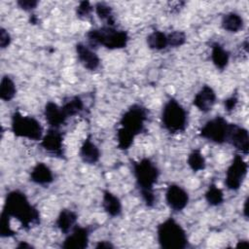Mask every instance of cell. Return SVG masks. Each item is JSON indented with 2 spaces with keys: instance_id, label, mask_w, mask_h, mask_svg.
Masks as SVG:
<instances>
[{
  "instance_id": "cell-16",
  "label": "cell",
  "mask_w": 249,
  "mask_h": 249,
  "mask_svg": "<svg viewBox=\"0 0 249 249\" xmlns=\"http://www.w3.org/2000/svg\"><path fill=\"white\" fill-rule=\"evenodd\" d=\"M44 116L51 128L58 129V127L61 126L67 120L61 110V107L53 101H49L45 105Z\"/></svg>"
},
{
  "instance_id": "cell-20",
  "label": "cell",
  "mask_w": 249,
  "mask_h": 249,
  "mask_svg": "<svg viewBox=\"0 0 249 249\" xmlns=\"http://www.w3.org/2000/svg\"><path fill=\"white\" fill-rule=\"evenodd\" d=\"M102 207L104 211L111 217H117L122 213V202L120 198L110 191L105 190L102 197Z\"/></svg>"
},
{
  "instance_id": "cell-4",
  "label": "cell",
  "mask_w": 249,
  "mask_h": 249,
  "mask_svg": "<svg viewBox=\"0 0 249 249\" xmlns=\"http://www.w3.org/2000/svg\"><path fill=\"white\" fill-rule=\"evenodd\" d=\"M159 244L164 249H184L188 246V235L173 218H167L157 227Z\"/></svg>"
},
{
  "instance_id": "cell-18",
  "label": "cell",
  "mask_w": 249,
  "mask_h": 249,
  "mask_svg": "<svg viewBox=\"0 0 249 249\" xmlns=\"http://www.w3.org/2000/svg\"><path fill=\"white\" fill-rule=\"evenodd\" d=\"M30 180L35 184L48 185L53 181V174L47 164L37 162L30 172Z\"/></svg>"
},
{
  "instance_id": "cell-31",
  "label": "cell",
  "mask_w": 249,
  "mask_h": 249,
  "mask_svg": "<svg viewBox=\"0 0 249 249\" xmlns=\"http://www.w3.org/2000/svg\"><path fill=\"white\" fill-rule=\"evenodd\" d=\"M93 11V7L89 1H82L80 2L79 6L76 9V15L79 18L86 19L90 17L91 12Z\"/></svg>"
},
{
  "instance_id": "cell-27",
  "label": "cell",
  "mask_w": 249,
  "mask_h": 249,
  "mask_svg": "<svg viewBox=\"0 0 249 249\" xmlns=\"http://www.w3.org/2000/svg\"><path fill=\"white\" fill-rule=\"evenodd\" d=\"M205 199L211 206H218L224 201L223 191L215 184H211L205 192Z\"/></svg>"
},
{
  "instance_id": "cell-36",
  "label": "cell",
  "mask_w": 249,
  "mask_h": 249,
  "mask_svg": "<svg viewBox=\"0 0 249 249\" xmlns=\"http://www.w3.org/2000/svg\"><path fill=\"white\" fill-rule=\"evenodd\" d=\"M248 203H249V197L247 196L246 199L244 200V205H243V215L246 219H248Z\"/></svg>"
},
{
  "instance_id": "cell-8",
  "label": "cell",
  "mask_w": 249,
  "mask_h": 249,
  "mask_svg": "<svg viewBox=\"0 0 249 249\" xmlns=\"http://www.w3.org/2000/svg\"><path fill=\"white\" fill-rule=\"evenodd\" d=\"M230 123L223 117L217 116L207 121L199 130V136L216 144H223L227 140Z\"/></svg>"
},
{
  "instance_id": "cell-38",
  "label": "cell",
  "mask_w": 249,
  "mask_h": 249,
  "mask_svg": "<svg viewBox=\"0 0 249 249\" xmlns=\"http://www.w3.org/2000/svg\"><path fill=\"white\" fill-rule=\"evenodd\" d=\"M249 243L246 239H241V240H238L237 243H236V247H244V246H248Z\"/></svg>"
},
{
  "instance_id": "cell-10",
  "label": "cell",
  "mask_w": 249,
  "mask_h": 249,
  "mask_svg": "<svg viewBox=\"0 0 249 249\" xmlns=\"http://www.w3.org/2000/svg\"><path fill=\"white\" fill-rule=\"evenodd\" d=\"M227 143L238 150L244 155L249 151V134L248 130L236 124H230L227 135Z\"/></svg>"
},
{
  "instance_id": "cell-19",
  "label": "cell",
  "mask_w": 249,
  "mask_h": 249,
  "mask_svg": "<svg viewBox=\"0 0 249 249\" xmlns=\"http://www.w3.org/2000/svg\"><path fill=\"white\" fill-rule=\"evenodd\" d=\"M77 219L78 216L76 212L70 209H62L56 218L55 226L62 233L68 234L76 226Z\"/></svg>"
},
{
  "instance_id": "cell-30",
  "label": "cell",
  "mask_w": 249,
  "mask_h": 249,
  "mask_svg": "<svg viewBox=\"0 0 249 249\" xmlns=\"http://www.w3.org/2000/svg\"><path fill=\"white\" fill-rule=\"evenodd\" d=\"M11 217L4 212H1L0 217V235L1 237H11L14 236L17 232L10 226Z\"/></svg>"
},
{
  "instance_id": "cell-21",
  "label": "cell",
  "mask_w": 249,
  "mask_h": 249,
  "mask_svg": "<svg viewBox=\"0 0 249 249\" xmlns=\"http://www.w3.org/2000/svg\"><path fill=\"white\" fill-rule=\"evenodd\" d=\"M211 59L218 69L224 70L229 64L230 53L220 43L215 42L211 45Z\"/></svg>"
},
{
  "instance_id": "cell-9",
  "label": "cell",
  "mask_w": 249,
  "mask_h": 249,
  "mask_svg": "<svg viewBox=\"0 0 249 249\" xmlns=\"http://www.w3.org/2000/svg\"><path fill=\"white\" fill-rule=\"evenodd\" d=\"M248 170V164L240 155H235L226 171L225 184L229 190L237 191L244 181Z\"/></svg>"
},
{
  "instance_id": "cell-28",
  "label": "cell",
  "mask_w": 249,
  "mask_h": 249,
  "mask_svg": "<svg viewBox=\"0 0 249 249\" xmlns=\"http://www.w3.org/2000/svg\"><path fill=\"white\" fill-rule=\"evenodd\" d=\"M94 9H95V13L98 16V18L102 20H105L106 23L108 24V26H114L115 24V18L113 16V12H112V8L110 6H108L105 3L102 2H97L94 5Z\"/></svg>"
},
{
  "instance_id": "cell-24",
  "label": "cell",
  "mask_w": 249,
  "mask_h": 249,
  "mask_svg": "<svg viewBox=\"0 0 249 249\" xmlns=\"http://www.w3.org/2000/svg\"><path fill=\"white\" fill-rule=\"evenodd\" d=\"M147 45L151 50L162 51L168 47L167 34L162 31L155 30L147 37Z\"/></svg>"
},
{
  "instance_id": "cell-13",
  "label": "cell",
  "mask_w": 249,
  "mask_h": 249,
  "mask_svg": "<svg viewBox=\"0 0 249 249\" xmlns=\"http://www.w3.org/2000/svg\"><path fill=\"white\" fill-rule=\"evenodd\" d=\"M89 230L76 225L64 239L61 247L64 249H85L89 245Z\"/></svg>"
},
{
  "instance_id": "cell-37",
  "label": "cell",
  "mask_w": 249,
  "mask_h": 249,
  "mask_svg": "<svg viewBox=\"0 0 249 249\" xmlns=\"http://www.w3.org/2000/svg\"><path fill=\"white\" fill-rule=\"evenodd\" d=\"M17 248H20V249H25V248H33V246L31 244H28L27 242L25 241H20L18 245H17Z\"/></svg>"
},
{
  "instance_id": "cell-12",
  "label": "cell",
  "mask_w": 249,
  "mask_h": 249,
  "mask_svg": "<svg viewBox=\"0 0 249 249\" xmlns=\"http://www.w3.org/2000/svg\"><path fill=\"white\" fill-rule=\"evenodd\" d=\"M165 200L170 209L179 212L187 206L189 202V195L181 186L171 184L166 189Z\"/></svg>"
},
{
  "instance_id": "cell-34",
  "label": "cell",
  "mask_w": 249,
  "mask_h": 249,
  "mask_svg": "<svg viewBox=\"0 0 249 249\" xmlns=\"http://www.w3.org/2000/svg\"><path fill=\"white\" fill-rule=\"evenodd\" d=\"M237 102H238V98H237V95H236V94H233V95L230 96L229 98H227V99L225 100V102H224L226 111H228V112L232 111V110L235 108Z\"/></svg>"
},
{
  "instance_id": "cell-1",
  "label": "cell",
  "mask_w": 249,
  "mask_h": 249,
  "mask_svg": "<svg viewBox=\"0 0 249 249\" xmlns=\"http://www.w3.org/2000/svg\"><path fill=\"white\" fill-rule=\"evenodd\" d=\"M2 212L17 219L24 230H29L40 224L39 210L19 190H13L6 195Z\"/></svg>"
},
{
  "instance_id": "cell-33",
  "label": "cell",
  "mask_w": 249,
  "mask_h": 249,
  "mask_svg": "<svg viewBox=\"0 0 249 249\" xmlns=\"http://www.w3.org/2000/svg\"><path fill=\"white\" fill-rule=\"evenodd\" d=\"M11 35L9 34V32L4 29V28H1L0 29V46H1V49H5L7 48L10 44H11Z\"/></svg>"
},
{
  "instance_id": "cell-15",
  "label": "cell",
  "mask_w": 249,
  "mask_h": 249,
  "mask_svg": "<svg viewBox=\"0 0 249 249\" xmlns=\"http://www.w3.org/2000/svg\"><path fill=\"white\" fill-rule=\"evenodd\" d=\"M76 53L79 61L88 70L93 71L99 67L100 58L89 46L83 43H78L76 45Z\"/></svg>"
},
{
  "instance_id": "cell-5",
  "label": "cell",
  "mask_w": 249,
  "mask_h": 249,
  "mask_svg": "<svg viewBox=\"0 0 249 249\" xmlns=\"http://www.w3.org/2000/svg\"><path fill=\"white\" fill-rule=\"evenodd\" d=\"M161 124L169 133L183 132L188 125V114L175 98L168 99L161 112Z\"/></svg>"
},
{
  "instance_id": "cell-6",
  "label": "cell",
  "mask_w": 249,
  "mask_h": 249,
  "mask_svg": "<svg viewBox=\"0 0 249 249\" xmlns=\"http://www.w3.org/2000/svg\"><path fill=\"white\" fill-rule=\"evenodd\" d=\"M148 120V109L140 104H133L124 113L120 120L118 129L124 131L133 139L145 129V122Z\"/></svg>"
},
{
  "instance_id": "cell-39",
  "label": "cell",
  "mask_w": 249,
  "mask_h": 249,
  "mask_svg": "<svg viewBox=\"0 0 249 249\" xmlns=\"http://www.w3.org/2000/svg\"><path fill=\"white\" fill-rule=\"evenodd\" d=\"M30 22L32 23V24H36L37 22H38V19H37V18L33 15V16H31V18H30Z\"/></svg>"
},
{
  "instance_id": "cell-25",
  "label": "cell",
  "mask_w": 249,
  "mask_h": 249,
  "mask_svg": "<svg viewBox=\"0 0 249 249\" xmlns=\"http://www.w3.org/2000/svg\"><path fill=\"white\" fill-rule=\"evenodd\" d=\"M17 92L15 82L8 75L3 76L0 85V97L4 101L12 100Z\"/></svg>"
},
{
  "instance_id": "cell-23",
  "label": "cell",
  "mask_w": 249,
  "mask_h": 249,
  "mask_svg": "<svg viewBox=\"0 0 249 249\" xmlns=\"http://www.w3.org/2000/svg\"><path fill=\"white\" fill-rule=\"evenodd\" d=\"M60 107L64 116L68 119L69 117L80 114L84 110V102L80 96L74 95L67 98V100L64 101L63 105Z\"/></svg>"
},
{
  "instance_id": "cell-7",
  "label": "cell",
  "mask_w": 249,
  "mask_h": 249,
  "mask_svg": "<svg viewBox=\"0 0 249 249\" xmlns=\"http://www.w3.org/2000/svg\"><path fill=\"white\" fill-rule=\"evenodd\" d=\"M11 128L18 137L38 141L43 137V127L38 120L31 116H23L18 111L12 115Z\"/></svg>"
},
{
  "instance_id": "cell-35",
  "label": "cell",
  "mask_w": 249,
  "mask_h": 249,
  "mask_svg": "<svg viewBox=\"0 0 249 249\" xmlns=\"http://www.w3.org/2000/svg\"><path fill=\"white\" fill-rule=\"evenodd\" d=\"M96 249H111V248H114V245L110 242V241H107V240H101V241H98L95 246H94Z\"/></svg>"
},
{
  "instance_id": "cell-14",
  "label": "cell",
  "mask_w": 249,
  "mask_h": 249,
  "mask_svg": "<svg viewBox=\"0 0 249 249\" xmlns=\"http://www.w3.org/2000/svg\"><path fill=\"white\" fill-rule=\"evenodd\" d=\"M216 92L208 85H204L195 95L193 104L202 113L209 112L216 102Z\"/></svg>"
},
{
  "instance_id": "cell-17",
  "label": "cell",
  "mask_w": 249,
  "mask_h": 249,
  "mask_svg": "<svg viewBox=\"0 0 249 249\" xmlns=\"http://www.w3.org/2000/svg\"><path fill=\"white\" fill-rule=\"evenodd\" d=\"M79 156L81 160L88 164H95L99 160L100 151L98 147L91 141L90 135L86 137V139L84 140L80 148Z\"/></svg>"
},
{
  "instance_id": "cell-26",
  "label": "cell",
  "mask_w": 249,
  "mask_h": 249,
  "mask_svg": "<svg viewBox=\"0 0 249 249\" xmlns=\"http://www.w3.org/2000/svg\"><path fill=\"white\" fill-rule=\"evenodd\" d=\"M187 162H188V165L190 166V168L194 172L203 170L206 166V160H205L202 153L198 149H195L189 154Z\"/></svg>"
},
{
  "instance_id": "cell-22",
  "label": "cell",
  "mask_w": 249,
  "mask_h": 249,
  "mask_svg": "<svg viewBox=\"0 0 249 249\" xmlns=\"http://www.w3.org/2000/svg\"><path fill=\"white\" fill-rule=\"evenodd\" d=\"M221 25L226 31L236 33L243 28L244 21L240 15L231 12L223 16Z\"/></svg>"
},
{
  "instance_id": "cell-32",
  "label": "cell",
  "mask_w": 249,
  "mask_h": 249,
  "mask_svg": "<svg viewBox=\"0 0 249 249\" xmlns=\"http://www.w3.org/2000/svg\"><path fill=\"white\" fill-rule=\"evenodd\" d=\"M17 4L20 9L24 11H32L33 9L36 8L38 2L35 0H19L17 2Z\"/></svg>"
},
{
  "instance_id": "cell-11",
  "label": "cell",
  "mask_w": 249,
  "mask_h": 249,
  "mask_svg": "<svg viewBox=\"0 0 249 249\" xmlns=\"http://www.w3.org/2000/svg\"><path fill=\"white\" fill-rule=\"evenodd\" d=\"M40 145L46 152L53 155V157L60 159L64 158L63 136L62 133L58 131V129L50 128L48 132L42 137Z\"/></svg>"
},
{
  "instance_id": "cell-3",
  "label": "cell",
  "mask_w": 249,
  "mask_h": 249,
  "mask_svg": "<svg viewBox=\"0 0 249 249\" xmlns=\"http://www.w3.org/2000/svg\"><path fill=\"white\" fill-rule=\"evenodd\" d=\"M90 48L103 46L109 50L125 48L129 40L128 34L124 30H119L113 26H102L90 29L86 34Z\"/></svg>"
},
{
  "instance_id": "cell-29",
  "label": "cell",
  "mask_w": 249,
  "mask_h": 249,
  "mask_svg": "<svg viewBox=\"0 0 249 249\" xmlns=\"http://www.w3.org/2000/svg\"><path fill=\"white\" fill-rule=\"evenodd\" d=\"M187 36L183 31L175 30L167 34V45L170 48H178L186 43Z\"/></svg>"
},
{
  "instance_id": "cell-2",
  "label": "cell",
  "mask_w": 249,
  "mask_h": 249,
  "mask_svg": "<svg viewBox=\"0 0 249 249\" xmlns=\"http://www.w3.org/2000/svg\"><path fill=\"white\" fill-rule=\"evenodd\" d=\"M132 170L142 199L147 206H154L156 203L154 186L160 176L158 166L150 159L143 158L138 161L132 162Z\"/></svg>"
}]
</instances>
